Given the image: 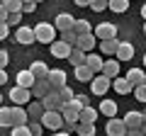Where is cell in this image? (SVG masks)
<instances>
[{"instance_id": "29", "label": "cell", "mask_w": 146, "mask_h": 136, "mask_svg": "<svg viewBox=\"0 0 146 136\" xmlns=\"http://www.w3.org/2000/svg\"><path fill=\"white\" fill-rule=\"evenodd\" d=\"M117 49H119V39H110V42H100V51L107 53V56H115Z\"/></svg>"}, {"instance_id": "45", "label": "cell", "mask_w": 146, "mask_h": 136, "mask_svg": "<svg viewBox=\"0 0 146 136\" xmlns=\"http://www.w3.org/2000/svg\"><path fill=\"white\" fill-rule=\"evenodd\" d=\"M7 15H10V12L3 7V3H0V22H7Z\"/></svg>"}, {"instance_id": "52", "label": "cell", "mask_w": 146, "mask_h": 136, "mask_svg": "<svg viewBox=\"0 0 146 136\" xmlns=\"http://www.w3.org/2000/svg\"><path fill=\"white\" fill-rule=\"evenodd\" d=\"M141 15H144V20H146V3L141 5Z\"/></svg>"}, {"instance_id": "40", "label": "cell", "mask_w": 146, "mask_h": 136, "mask_svg": "<svg viewBox=\"0 0 146 136\" xmlns=\"http://www.w3.org/2000/svg\"><path fill=\"white\" fill-rule=\"evenodd\" d=\"M134 97L139 100V102H146V83L139 85V88H134Z\"/></svg>"}, {"instance_id": "6", "label": "cell", "mask_w": 146, "mask_h": 136, "mask_svg": "<svg viewBox=\"0 0 146 136\" xmlns=\"http://www.w3.org/2000/svg\"><path fill=\"white\" fill-rule=\"evenodd\" d=\"M42 105H44V110H46V112H61L63 100H61V95H58V90H51V92L42 100Z\"/></svg>"}, {"instance_id": "16", "label": "cell", "mask_w": 146, "mask_h": 136, "mask_svg": "<svg viewBox=\"0 0 146 136\" xmlns=\"http://www.w3.org/2000/svg\"><path fill=\"white\" fill-rule=\"evenodd\" d=\"M34 83H36V78L32 75V71H29V68H27V71H20V73H17V88L32 90V88H34Z\"/></svg>"}, {"instance_id": "55", "label": "cell", "mask_w": 146, "mask_h": 136, "mask_svg": "<svg viewBox=\"0 0 146 136\" xmlns=\"http://www.w3.org/2000/svg\"><path fill=\"white\" fill-rule=\"evenodd\" d=\"M144 34H146V22H144Z\"/></svg>"}, {"instance_id": "3", "label": "cell", "mask_w": 146, "mask_h": 136, "mask_svg": "<svg viewBox=\"0 0 146 136\" xmlns=\"http://www.w3.org/2000/svg\"><path fill=\"white\" fill-rule=\"evenodd\" d=\"M95 39H100V42H110V39H117V27L112 24V22H100L98 27L93 29Z\"/></svg>"}, {"instance_id": "42", "label": "cell", "mask_w": 146, "mask_h": 136, "mask_svg": "<svg viewBox=\"0 0 146 136\" xmlns=\"http://www.w3.org/2000/svg\"><path fill=\"white\" fill-rule=\"evenodd\" d=\"M34 10H36L34 0H25V3H22V12H34Z\"/></svg>"}, {"instance_id": "5", "label": "cell", "mask_w": 146, "mask_h": 136, "mask_svg": "<svg viewBox=\"0 0 146 136\" xmlns=\"http://www.w3.org/2000/svg\"><path fill=\"white\" fill-rule=\"evenodd\" d=\"M46 83L51 85V90L66 88V71H61V68H51L49 75H46Z\"/></svg>"}, {"instance_id": "36", "label": "cell", "mask_w": 146, "mask_h": 136, "mask_svg": "<svg viewBox=\"0 0 146 136\" xmlns=\"http://www.w3.org/2000/svg\"><path fill=\"white\" fill-rule=\"evenodd\" d=\"M58 95H61L63 105H66V102H73V100H76V95H73V90L68 88V85H66V88H61V90H58Z\"/></svg>"}, {"instance_id": "8", "label": "cell", "mask_w": 146, "mask_h": 136, "mask_svg": "<svg viewBox=\"0 0 146 136\" xmlns=\"http://www.w3.org/2000/svg\"><path fill=\"white\" fill-rule=\"evenodd\" d=\"M73 24H76V20H73L71 12H58L56 20H54V27H56V32H71Z\"/></svg>"}, {"instance_id": "46", "label": "cell", "mask_w": 146, "mask_h": 136, "mask_svg": "<svg viewBox=\"0 0 146 136\" xmlns=\"http://www.w3.org/2000/svg\"><path fill=\"white\" fill-rule=\"evenodd\" d=\"M76 100L80 102V107H90V105H88V97H85V95H76Z\"/></svg>"}, {"instance_id": "30", "label": "cell", "mask_w": 146, "mask_h": 136, "mask_svg": "<svg viewBox=\"0 0 146 136\" xmlns=\"http://www.w3.org/2000/svg\"><path fill=\"white\" fill-rule=\"evenodd\" d=\"M73 32H76V37H83V34H90V32H93V27H90L88 20H76Z\"/></svg>"}, {"instance_id": "32", "label": "cell", "mask_w": 146, "mask_h": 136, "mask_svg": "<svg viewBox=\"0 0 146 136\" xmlns=\"http://www.w3.org/2000/svg\"><path fill=\"white\" fill-rule=\"evenodd\" d=\"M107 7L112 12H127V10H129V0H110Z\"/></svg>"}, {"instance_id": "31", "label": "cell", "mask_w": 146, "mask_h": 136, "mask_svg": "<svg viewBox=\"0 0 146 136\" xmlns=\"http://www.w3.org/2000/svg\"><path fill=\"white\" fill-rule=\"evenodd\" d=\"M0 126L12 129V107H0Z\"/></svg>"}, {"instance_id": "7", "label": "cell", "mask_w": 146, "mask_h": 136, "mask_svg": "<svg viewBox=\"0 0 146 136\" xmlns=\"http://www.w3.org/2000/svg\"><path fill=\"white\" fill-rule=\"evenodd\" d=\"M7 95H10V100L15 102L17 107H25V105H29V100H32V90L17 88V85H15V88H12L10 92H7Z\"/></svg>"}, {"instance_id": "26", "label": "cell", "mask_w": 146, "mask_h": 136, "mask_svg": "<svg viewBox=\"0 0 146 136\" xmlns=\"http://www.w3.org/2000/svg\"><path fill=\"white\" fill-rule=\"evenodd\" d=\"M112 90H115V92H119V95H129L134 88L127 83V78H115V80H112Z\"/></svg>"}, {"instance_id": "4", "label": "cell", "mask_w": 146, "mask_h": 136, "mask_svg": "<svg viewBox=\"0 0 146 136\" xmlns=\"http://www.w3.org/2000/svg\"><path fill=\"white\" fill-rule=\"evenodd\" d=\"M42 126H44V129H58V131H61L63 126H66V121H63L61 112H44Z\"/></svg>"}, {"instance_id": "23", "label": "cell", "mask_w": 146, "mask_h": 136, "mask_svg": "<svg viewBox=\"0 0 146 136\" xmlns=\"http://www.w3.org/2000/svg\"><path fill=\"white\" fill-rule=\"evenodd\" d=\"M117 61H131V56H134V46H131L129 42H119V49H117Z\"/></svg>"}, {"instance_id": "50", "label": "cell", "mask_w": 146, "mask_h": 136, "mask_svg": "<svg viewBox=\"0 0 146 136\" xmlns=\"http://www.w3.org/2000/svg\"><path fill=\"white\" fill-rule=\"evenodd\" d=\"M76 5H78V7H90V3H88V0H78Z\"/></svg>"}, {"instance_id": "48", "label": "cell", "mask_w": 146, "mask_h": 136, "mask_svg": "<svg viewBox=\"0 0 146 136\" xmlns=\"http://www.w3.org/2000/svg\"><path fill=\"white\" fill-rule=\"evenodd\" d=\"M5 83H7V73L0 68V85H5Z\"/></svg>"}, {"instance_id": "10", "label": "cell", "mask_w": 146, "mask_h": 136, "mask_svg": "<svg viewBox=\"0 0 146 136\" xmlns=\"http://www.w3.org/2000/svg\"><path fill=\"white\" fill-rule=\"evenodd\" d=\"M105 131H107V136H127V126H124V121L117 119V117H112V119L107 121Z\"/></svg>"}, {"instance_id": "15", "label": "cell", "mask_w": 146, "mask_h": 136, "mask_svg": "<svg viewBox=\"0 0 146 136\" xmlns=\"http://www.w3.org/2000/svg\"><path fill=\"white\" fill-rule=\"evenodd\" d=\"M15 39L20 44H34L36 39H34V27H17V32H15Z\"/></svg>"}, {"instance_id": "1", "label": "cell", "mask_w": 146, "mask_h": 136, "mask_svg": "<svg viewBox=\"0 0 146 136\" xmlns=\"http://www.w3.org/2000/svg\"><path fill=\"white\" fill-rule=\"evenodd\" d=\"M34 39L51 46V44L56 42V27H54L51 22H39V24L34 27Z\"/></svg>"}, {"instance_id": "54", "label": "cell", "mask_w": 146, "mask_h": 136, "mask_svg": "<svg viewBox=\"0 0 146 136\" xmlns=\"http://www.w3.org/2000/svg\"><path fill=\"white\" fill-rule=\"evenodd\" d=\"M0 107H3V95H0Z\"/></svg>"}, {"instance_id": "22", "label": "cell", "mask_w": 146, "mask_h": 136, "mask_svg": "<svg viewBox=\"0 0 146 136\" xmlns=\"http://www.w3.org/2000/svg\"><path fill=\"white\" fill-rule=\"evenodd\" d=\"M98 114H100V112L95 110V107H83L78 121H80V124H95V121H98Z\"/></svg>"}, {"instance_id": "43", "label": "cell", "mask_w": 146, "mask_h": 136, "mask_svg": "<svg viewBox=\"0 0 146 136\" xmlns=\"http://www.w3.org/2000/svg\"><path fill=\"white\" fill-rule=\"evenodd\" d=\"M7 61H10V53L5 51V49H0V68L5 71V66H7Z\"/></svg>"}, {"instance_id": "49", "label": "cell", "mask_w": 146, "mask_h": 136, "mask_svg": "<svg viewBox=\"0 0 146 136\" xmlns=\"http://www.w3.org/2000/svg\"><path fill=\"white\" fill-rule=\"evenodd\" d=\"M141 117H144V124H141V134L146 136V112H141Z\"/></svg>"}, {"instance_id": "47", "label": "cell", "mask_w": 146, "mask_h": 136, "mask_svg": "<svg viewBox=\"0 0 146 136\" xmlns=\"http://www.w3.org/2000/svg\"><path fill=\"white\" fill-rule=\"evenodd\" d=\"M127 136H144V134H141V129H129Z\"/></svg>"}, {"instance_id": "11", "label": "cell", "mask_w": 146, "mask_h": 136, "mask_svg": "<svg viewBox=\"0 0 146 136\" xmlns=\"http://www.w3.org/2000/svg\"><path fill=\"white\" fill-rule=\"evenodd\" d=\"M127 83L131 85V88H139V85L146 83V71H141V68H131V71H127Z\"/></svg>"}, {"instance_id": "27", "label": "cell", "mask_w": 146, "mask_h": 136, "mask_svg": "<svg viewBox=\"0 0 146 136\" xmlns=\"http://www.w3.org/2000/svg\"><path fill=\"white\" fill-rule=\"evenodd\" d=\"M73 73H76V78H78L80 83H90V80L95 78V73L90 71L88 66H78V68H73Z\"/></svg>"}, {"instance_id": "38", "label": "cell", "mask_w": 146, "mask_h": 136, "mask_svg": "<svg viewBox=\"0 0 146 136\" xmlns=\"http://www.w3.org/2000/svg\"><path fill=\"white\" fill-rule=\"evenodd\" d=\"M29 131H32V136H44V126H42V121H29Z\"/></svg>"}, {"instance_id": "20", "label": "cell", "mask_w": 146, "mask_h": 136, "mask_svg": "<svg viewBox=\"0 0 146 136\" xmlns=\"http://www.w3.org/2000/svg\"><path fill=\"white\" fill-rule=\"evenodd\" d=\"M29 71H32V75H34L36 80H46V75H49V71H51V68H49L44 61H34V63L29 66Z\"/></svg>"}, {"instance_id": "14", "label": "cell", "mask_w": 146, "mask_h": 136, "mask_svg": "<svg viewBox=\"0 0 146 136\" xmlns=\"http://www.w3.org/2000/svg\"><path fill=\"white\" fill-rule=\"evenodd\" d=\"M122 121H124L127 131H129V129H141V124H144V117H141V112L129 110V112H127V117H124Z\"/></svg>"}, {"instance_id": "39", "label": "cell", "mask_w": 146, "mask_h": 136, "mask_svg": "<svg viewBox=\"0 0 146 136\" xmlns=\"http://www.w3.org/2000/svg\"><path fill=\"white\" fill-rule=\"evenodd\" d=\"M10 136H32V131H29V126H12Z\"/></svg>"}, {"instance_id": "24", "label": "cell", "mask_w": 146, "mask_h": 136, "mask_svg": "<svg viewBox=\"0 0 146 136\" xmlns=\"http://www.w3.org/2000/svg\"><path fill=\"white\" fill-rule=\"evenodd\" d=\"M102 58H100V53H88V56H85V66L90 68V71H93V73H98V71H102Z\"/></svg>"}, {"instance_id": "19", "label": "cell", "mask_w": 146, "mask_h": 136, "mask_svg": "<svg viewBox=\"0 0 146 136\" xmlns=\"http://www.w3.org/2000/svg\"><path fill=\"white\" fill-rule=\"evenodd\" d=\"M71 51H73V49L68 46V44H63L61 39L51 44V56L54 58H68V56H71Z\"/></svg>"}, {"instance_id": "2", "label": "cell", "mask_w": 146, "mask_h": 136, "mask_svg": "<svg viewBox=\"0 0 146 136\" xmlns=\"http://www.w3.org/2000/svg\"><path fill=\"white\" fill-rule=\"evenodd\" d=\"M80 102L78 100H73V102H66V105L61 107V117H63V121H66L68 126H76L78 124V117H80Z\"/></svg>"}, {"instance_id": "18", "label": "cell", "mask_w": 146, "mask_h": 136, "mask_svg": "<svg viewBox=\"0 0 146 136\" xmlns=\"http://www.w3.org/2000/svg\"><path fill=\"white\" fill-rule=\"evenodd\" d=\"M29 124V117H27L25 107H12V126H27Z\"/></svg>"}, {"instance_id": "33", "label": "cell", "mask_w": 146, "mask_h": 136, "mask_svg": "<svg viewBox=\"0 0 146 136\" xmlns=\"http://www.w3.org/2000/svg\"><path fill=\"white\" fill-rule=\"evenodd\" d=\"M61 42L63 44H68V46H71V49H76V46H78V37H76V32H61Z\"/></svg>"}, {"instance_id": "37", "label": "cell", "mask_w": 146, "mask_h": 136, "mask_svg": "<svg viewBox=\"0 0 146 136\" xmlns=\"http://www.w3.org/2000/svg\"><path fill=\"white\" fill-rule=\"evenodd\" d=\"M20 22H22V12H10L5 24H7V27H20Z\"/></svg>"}, {"instance_id": "9", "label": "cell", "mask_w": 146, "mask_h": 136, "mask_svg": "<svg viewBox=\"0 0 146 136\" xmlns=\"http://www.w3.org/2000/svg\"><path fill=\"white\" fill-rule=\"evenodd\" d=\"M100 75H105L107 80L119 78V61H117V58H110V61H105V63H102V71H100Z\"/></svg>"}, {"instance_id": "12", "label": "cell", "mask_w": 146, "mask_h": 136, "mask_svg": "<svg viewBox=\"0 0 146 136\" xmlns=\"http://www.w3.org/2000/svg\"><path fill=\"white\" fill-rule=\"evenodd\" d=\"M27 110V117H29V121H42V117H44V105L39 102V100H34V102H29V105L25 107Z\"/></svg>"}, {"instance_id": "44", "label": "cell", "mask_w": 146, "mask_h": 136, "mask_svg": "<svg viewBox=\"0 0 146 136\" xmlns=\"http://www.w3.org/2000/svg\"><path fill=\"white\" fill-rule=\"evenodd\" d=\"M7 34H10V27L5 22H0V39H7Z\"/></svg>"}, {"instance_id": "13", "label": "cell", "mask_w": 146, "mask_h": 136, "mask_svg": "<svg viewBox=\"0 0 146 136\" xmlns=\"http://www.w3.org/2000/svg\"><path fill=\"white\" fill-rule=\"evenodd\" d=\"M90 83H93V95H100V97H102V95L112 88V80H107L105 75H95Z\"/></svg>"}, {"instance_id": "21", "label": "cell", "mask_w": 146, "mask_h": 136, "mask_svg": "<svg viewBox=\"0 0 146 136\" xmlns=\"http://www.w3.org/2000/svg\"><path fill=\"white\" fill-rule=\"evenodd\" d=\"M49 92H51V85H49L46 80H36V83H34V88H32V95H34V97L39 100V102H42V100L46 97Z\"/></svg>"}, {"instance_id": "17", "label": "cell", "mask_w": 146, "mask_h": 136, "mask_svg": "<svg viewBox=\"0 0 146 136\" xmlns=\"http://www.w3.org/2000/svg\"><path fill=\"white\" fill-rule=\"evenodd\" d=\"M98 46V39H95V34L90 32V34H83V37H78V49L85 53H93V49Z\"/></svg>"}, {"instance_id": "51", "label": "cell", "mask_w": 146, "mask_h": 136, "mask_svg": "<svg viewBox=\"0 0 146 136\" xmlns=\"http://www.w3.org/2000/svg\"><path fill=\"white\" fill-rule=\"evenodd\" d=\"M51 136H68V131H56V134H51Z\"/></svg>"}, {"instance_id": "28", "label": "cell", "mask_w": 146, "mask_h": 136, "mask_svg": "<svg viewBox=\"0 0 146 136\" xmlns=\"http://www.w3.org/2000/svg\"><path fill=\"white\" fill-rule=\"evenodd\" d=\"M85 56H88V53L80 51V49L76 46V49L71 51V56H68V61H71V66H73V68H78V66H85Z\"/></svg>"}, {"instance_id": "35", "label": "cell", "mask_w": 146, "mask_h": 136, "mask_svg": "<svg viewBox=\"0 0 146 136\" xmlns=\"http://www.w3.org/2000/svg\"><path fill=\"white\" fill-rule=\"evenodd\" d=\"M3 7L7 12H22V0H3Z\"/></svg>"}, {"instance_id": "34", "label": "cell", "mask_w": 146, "mask_h": 136, "mask_svg": "<svg viewBox=\"0 0 146 136\" xmlns=\"http://www.w3.org/2000/svg\"><path fill=\"white\" fill-rule=\"evenodd\" d=\"M73 129L78 131L80 136H95V124H80V121H78Z\"/></svg>"}, {"instance_id": "25", "label": "cell", "mask_w": 146, "mask_h": 136, "mask_svg": "<svg viewBox=\"0 0 146 136\" xmlns=\"http://www.w3.org/2000/svg\"><path fill=\"white\" fill-rule=\"evenodd\" d=\"M98 112L112 119V117L117 114V102H112V100H102V102H100V107H98Z\"/></svg>"}, {"instance_id": "41", "label": "cell", "mask_w": 146, "mask_h": 136, "mask_svg": "<svg viewBox=\"0 0 146 136\" xmlns=\"http://www.w3.org/2000/svg\"><path fill=\"white\" fill-rule=\"evenodd\" d=\"M105 7H107L105 0H93V3H90V10H95V12H102Z\"/></svg>"}, {"instance_id": "53", "label": "cell", "mask_w": 146, "mask_h": 136, "mask_svg": "<svg viewBox=\"0 0 146 136\" xmlns=\"http://www.w3.org/2000/svg\"><path fill=\"white\" fill-rule=\"evenodd\" d=\"M144 71H146V53H144Z\"/></svg>"}]
</instances>
